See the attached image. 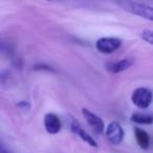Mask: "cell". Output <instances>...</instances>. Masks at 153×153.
Here are the masks:
<instances>
[{"label":"cell","mask_w":153,"mask_h":153,"mask_svg":"<svg viewBox=\"0 0 153 153\" xmlns=\"http://www.w3.org/2000/svg\"><path fill=\"white\" fill-rule=\"evenodd\" d=\"M5 46L3 44H1V43H0V53H1V51H5Z\"/></svg>","instance_id":"16"},{"label":"cell","mask_w":153,"mask_h":153,"mask_svg":"<svg viewBox=\"0 0 153 153\" xmlns=\"http://www.w3.org/2000/svg\"><path fill=\"white\" fill-rule=\"evenodd\" d=\"M0 153H11L1 143H0Z\"/></svg>","instance_id":"15"},{"label":"cell","mask_w":153,"mask_h":153,"mask_svg":"<svg viewBox=\"0 0 153 153\" xmlns=\"http://www.w3.org/2000/svg\"><path fill=\"white\" fill-rule=\"evenodd\" d=\"M44 127L49 134L59 133L62 129L61 120L55 113H47L44 117Z\"/></svg>","instance_id":"8"},{"label":"cell","mask_w":153,"mask_h":153,"mask_svg":"<svg viewBox=\"0 0 153 153\" xmlns=\"http://www.w3.org/2000/svg\"><path fill=\"white\" fill-rule=\"evenodd\" d=\"M70 129H71V131L74 132V134H76L83 142L88 144L90 147H94V148L98 147V143L96 142V140H94L90 134H88L74 117L71 119V123H70Z\"/></svg>","instance_id":"7"},{"label":"cell","mask_w":153,"mask_h":153,"mask_svg":"<svg viewBox=\"0 0 153 153\" xmlns=\"http://www.w3.org/2000/svg\"><path fill=\"white\" fill-rule=\"evenodd\" d=\"M140 37H142L143 40L148 43V44H153V30H143L142 34H140Z\"/></svg>","instance_id":"11"},{"label":"cell","mask_w":153,"mask_h":153,"mask_svg":"<svg viewBox=\"0 0 153 153\" xmlns=\"http://www.w3.org/2000/svg\"><path fill=\"white\" fill-rule=\"evenodd\" d=\"M125 131L121 124L117 122H111L106 128V137L112 145H120L124 140Z\"/></svg>","instance_id":"4"},{"label":"cell","mask_w":153,"mask_h":153,"mask_svg":"<svg viewBox=\"0 0 153 153\" xmlns=\"http://www.w3.org/2000/svg\"><path fill=\"white\" fill-rule=\"evenodd\" d=\"M122 45V40L114 37H103L96 42V47L100 53L110 55L117 51Z\"/></svg>","instance_id":"3"},{"label":"cell","mask_w":153,"mask_h":153,"mask_svg":"<svg viewBox=\"0 0 153 153\" xmlns=\"http://www.w3.org/2000/svg\"><path fill=\"white\" fill-rule=\"evenodd\" d=\"M117 5L133 15L140 16L149 21L153 20V5L151 3L135 2V1H120L117 2Z\"/></svg>","instance_id":"1"},{"label":"cell","mask_w":153,"mask_h":153,"mask_svg":"<svg viewBox=\"0 0 153 153\" xmlns=\"http://www.w3.org/2000/svg\"><path fill=\"white\" fill-rule=\"evenodd\" d=\"M82 114H83L85 121L87 122V124L90 126V128H91L96 133L102 134L103 132H104V130H105L104 121H103L99 115H97L96 113L91 112V111L86 108L82 109Z\"/></svg>","instance_id":"5"},{"label":"cell","mask_w":153,"mask_h":153,"mask_svg":"<svg viewBox=\"0 0 153 153\" xmlns=\"http://www.w3.org/2000/svg\"><path fill=\"white\" fill-rule=\"evenodd\" d=\"M134 64V59L133 58H124L119 61L114 62H108L106 64V69L108 70L111 74H120V72H123L125 70L129 69L132 65Z\"/></svg>","instance_id":"6"},{"label":"cell","mask_w":153,"mask_h":153,"mask_svg":"<svg viewBox=\"0 0 153 153\" xmlns=\"http://www.w3.org/2000/svg\"><path fill=\"white\" fill-rule=\"evenodd\" d=\"M133 131L134 137H135L137 145L143 150H147L150 147V135L148 134V132L146 130L142 129V128L136 127V126H134Z\"/></svg>","instance_id":"9"},{"label":"cell","mask_w":153,"mask_h":153,"mask_svg":"<svg viewBox=\"0 0 153 153\" xmlns=\"http://www.w3.org/2000/svg\"><path fill=\"white\" fill-rule=\"evenodd\" d=\"M35 70H48V71H55L53 67L46 65V64H37V65L34 66Z\"/></svg>","instance_id":"14"},{"label":"cell","mask_w":153,"mask_h":153,"mask_svg":"<svg viewBox=\"0 0 153 153\" xmlns=\"http://www.w3.org/2000/svg\"><path fill=\"white\" fill-rule=\"evenodd\" d=\"M10 76H11V74H10L9 70H7V69L1 70V71H0V83L1 84L7 83L10 79Z\"/></svg>","instance_id":"12"},{"label":"cell","mask_w":153,"mask_h":153,"mask_svg":"<svg viewBox=\"0 0 153 153\" xmlns=\"http://www.w3.org/2000/svg\"><path fill=\"white\" fill-rule=\"evenodd\" d=\"M131 101L134 106L140 109H147L152 103V91L150 88L138 87L134 89L131 96Z\"/></svg>","instance_id":"2"},{"label":"cell","mask_w":153,"mask_h":153,"mask_svg":"<svg viewBox=\"0 0 153 153\" xmlns=\"http://www.w3.org/2000/svg\"><path fill=\"white\" fill-rule=\"evenodd\" d=\"M130 120L134 124H138V125H152L153 123V117L150 114H145V113L140 112L133 113Z\"/></svg>","instance_id":"10"},{"label":"cell","mask_w":153,"mask_h":153,"mask_svg":"<svg viewBox=\"0 0 153 153\" xmlns=\"http://www.w3.org/2000/svg\"><path fill=\"white\" fill-rule=\"evenodd\" d=\"M17 107H19L20 109L24 111H30V108H32V105L27 101H20V102L17 103Z\"/></svg>","instance_id":"13"}]
</instances>
